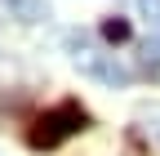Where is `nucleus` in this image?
<instances>
[{"mask_svg":"<svg viewBox=\"0 0 160 156\" xmlns=\"http://www.w3.org/2000/svg\"><path fill=\"white\" fill-rule=\"evenodd\" d=\"M133 5H138V13L147 23H160V0H133Z\"/></svg>","mask_w":160,"mask_h":156,"instance_id":"5","label":"nucleus"},{"mask_svg":"<svg viewBox=\"0 0 160 156\" xmlns=\"http://www.w3.org/2000/svg\"><path fill=\"white\" fill-rule=\"evenodd\" d=\"M0 5H5V13L18 18V23H45V18H49L45 0H0Z\"/></svg>","mask_w":160,"mask_h":156,"instance_id":"3","label":"nucleus"},{"mask_svg":"<svg viewBox=\"0 0 160 156\" xmlns=\"http://www.w3.org/2000/svg\"><path fill=\"white\" fill-rule=\"evenodd\" d=\"M85 129H89V112L85 107L80 103H58V107L36 116V125L27 129V147L31 152H49V147L67 143L71 134H85Z\"/></svg>","mask_w":160,"mask_h":156,"instance_id":"1","label":"nucleus"},{"mask_svg":"<svg viewBox=\"0 0 160 156\" xmlns=\"http://www.w3.org/2000/svg\"><path fill=\"white\" fill-rule=\"evenodd\" d=\"M76 67L107 81V85H129V67H120L116 54H76Z\"/></svg>","mask_w":160,"mask_h":156,"instance_id":"2","label":"nucleus"},{"mask_svg":"<svg viewBox=\"0 0 160 156\" xmlns=\"http://www.w3.org/2000/svg\"><path fill=\"white\" fill-rule=\"evenodd\" d=\"M142 116H147V129H156V138H160V107H147Z\"/></svg>","mask_w":160,"mask_h":156,"instance_id":"6","label":"nucleus"},{"mask_svg":"<svg viewBox=\"0 0 160 156\" xmlns=\"http://www.w3.org/2000/svg\"><path fill=\"white\" fill-rule=\"evenodd\" d=\"M102 36H107L111 45H125L129 36H133V27L125 23V18H107V23H102Z\"/></svg>","mask_w":160,"mask_h":156,"instance_id":"4","label":"nucleus"}]
</instances>
